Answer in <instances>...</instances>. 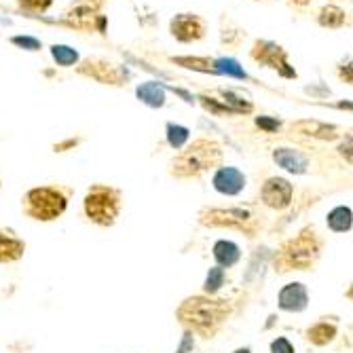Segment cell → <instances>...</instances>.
I'll list each match as a JSON object with an SVG mask.
<instances>
[{"label": "cell", "instance_id": "obj_1", "mask_svg": "<svg viewBox=\"0 0 353 353\" xmlns=\"http://www.w3.org/2000/svg\"><path fill=\"white\" fill-rule=\"evenodd\" d=\"M178 322L188 330L201 336H214L220 326L227 322L231 315V305L224 299H210V296H190L186 299L178 311Z\"/></svg>", "mask_w": 353, "mask_h": 353}, {"label": "cell", "instance_id": "obj_2", "mask_svg": "<svg viewBox=\"0 0 353 353\" xmlns=\"http://www.w3.org/2000/svg\"><path fill=\"white\" fill-rule=\"evenodd\" d=\"M220 163H222V146L212 138H197L172 159L170 174L180 180L197 178L210 170H216Z\"/></svg>", "mask_w": 353, "mask_h": 353}, {"label": "cell", "instance_id": "obj_3", "mask_svg": "<svg viewBox=\"0 0 353 353\" xmlns=\"http://www.w3.org/2000/svg\"><path fill=\"white\" fill-rule=\"evenodd\" d=\"M322 252V241H319L315 229H303L296 237L285 241L273 259L277 273L288 271H307L311 269Z\"/></svg>", "mask_w": 353, "mask_h": 353}, {"label": "cell", "instance_id": "obj_4", "mask_svg": "<svg viewBox=\"0 0 353 353\" xmlns=\"http://www.w3.org/2000/svg\"><path fill=\"white\" fill-rule=\"evenodd\" d=\"M121 212V192L108 184H93L85 195V214L100 227H110Z\"/></svg>", "mask_w": 353, "mask_h": 353}, {"label": "cell", "instance_id": "obj_5", "mask_svg": "<svg viewBox=\"0 0 353 353\" xmlns=\"http://www.w3.org/2000/svg\"><path fill=\"white\" fill-rule=\"evenodd\" d=\"M26 214L34 220H55L68 208V197L55 186H37L26 192Z\"/></svg>", "mask_w": 353, "mask_h": 353}, {"label": "cell", "instance_id": "obj_6", "mask_svg": "<svg viewBox=\"0 0 353 353\" xmlns=\"http://www.w3.org/2000/svg\"><path fill=\"white\" fill-rule=\"evenodd\" d=\"M199 222L205 227H227V229H237L243 231L248 237H254L256 231L261 229V220L250 208H229V210H203L199 214Z\"/></svg>", "mask_w": 353, "mask_h": 353}, {"label": "cell", "instance_id": "obj_7", "mask_svg": "<svg viewBox=\"0 0 353 353\" xmlns=\"http://www.w3.org/2000/svg\"><path fill=\"white\" fill-rule=\"evenodd\" d=\"M250 57L259 63V66H265V68L279 72L283 79H296L299 77L296 70L290 66V61H288V51L273 41H265V39L254 41V45L250 49Z\"/></svg>", "mask_w": 353, "mask_h": 353}, {"label": "cell", "instance_id": "obj_8", "mask_svg": "<svg viewBox=\"0 0 353 353\" xmlns=\"http://www.w3.org/2000/svg\"><path fill=\"white\" fill-rule=\"evenodd\" d=\"M77 74L91 79L100 85H110V87H123L127 83V74L123 68H119L114 61H108L104 57H87L81 59L74 66Z\"/></svg>", "mask_w": 353, "mask_h": 353}, {"label": "cell", "instance_id": "obj_9", "mask_svg": "<svg viewBox=\"0 0 353 353\" xmlns=\"http://www.w3.org/2000/svg\"><path fill=\"white\" fill-rule=\"evenodd\" d=\"M170 34L178 43H199L208 37V23L197 13H178L170 21Z\"/></svg>", "mask_w": 353, "mask_h": 353}, {"label": "cell", "instance_id": "obj_10", "mask_svg": "<svg viewBox=\"0 0 353 353\" xmlns=\"http://www.w3.org/2000/svg\"><path fill=\"white\" fill-rule=\"evenodd\" d=\"M292 195H294V188L292 184L288 182L285 178H269L263 188H261V199L267 208L273 210H285L288 205L292 203Z\"/></svg>", "mask_w": 353, "mask_h": 353}, {"label": "cell", "instance_id": "obj_11", "mask_svg": "<svg viewBox=\"0 0 353 353\" xmlns=\"http://www.w3.org/2000/svg\"><path fill=\"white\" fill-rule=\"evenodd\" d=\"M104 3L106 0H74V3L68 5V9L63 11V15L72 19V26L89 30L93 28V21L100 17Z\"/></svg>", "mask_w": 353, "mask_h": 353}, {"label": "cell", "instance_id": "obj_12", "mask_svg": "<svg viewBox=\"0 0 353 353\" xmlns=\"http://www.w3.org/2000/svg\"><path fill=\"white\" fill-rule=\"evenodd\" d=\"M290 130L299 136L305 138H313V140H322V142H332L341 136V130L336 125L330 123H322V121H315V119H301L294 121L290 125Z\"/></svg>", "mask_w": 353, "mask_h": 353}, {"label": "cell", "instance_id": "obj_13", "mask_svg": "<svg viewBox=\"0 0 353 353\" xmlns=\"http://www.w3.org/2000/svg\"><path fill=\"white\" fill-rule=\"evenodd\" d=\"M212 184L222 195H239L245 188V176L237 168H220L214 174Z\"/></svg>", "mask_w": 353, "mask_h": 353}, {"label": "cell", "instance_id": "obj_14", "mask_svg": "<svg viewBox=\"0 0 353 353\" xmlns=\"http://www.w3.org/2000/svg\"><path fill=\"white\" fill-rule=\"evenodd\" d=\"M273 161L290 174H305L309 168V159L301 150L294 148H275L273 150Z\"/></svg>", "mask_w": 353, "mask_h": 353}, {"label": "cell", "instance_id": "obj_15", "mask_svg": "<svg viewBox=\"0 0 353 353\" xmlns=\"http://www.w3.org/2000/svg\"><path fill=\"white\" fill-rule=\"evenodd\" d=\"M309 303L307 288L303 283H288L279 292V307L283 311H303Z\"/></svg>", "mask_w": 353, "mask_h": 353}, {"label": "cell", "instance_id": "obj_16", "mask_svg": "<svg viewBox=\"0 0 353 353\" xmlns=\"http://www.w3.org/2000/svg\"><path fill=\"white\" fill-rule=\"evenodd\" d=\"M172 63L186 70H195V72H205V74H218L216 70V59L205 57V55H172Z\"/></svg>", "mask_w": 353, "mask_h": 353}, {"label": "cell", "instance_id": "obj_17", "mask_svg": "<svg viewBox=\"0 0 353 353\" xmlns=\"http://www.w3.org/2000/svg\"><path fill=\"white\" fill-rule=\"evenodd\" d=\"M347 13H345V9H341V7H336V5H332V3H328V5H324L322 9L317 11V23L322 26V28H328V30H339V28H343L345 23H347Z\"/></svg>", "mask_w": 353, "mask_h": 353}, {"label": "cell", "instance_id": "obj_18", "mask_svg": "<svg viewBox=\"0 0 353 353\" xmlns=\"http://www.w3.org/2000/svg\"><path fill=\"white\" fill-rule=\"evenodd\" d=\"M26 252V243L15 239V237H9L0 231V263H11V261H17L21 259Z\"/></svg>", "mask_w": 353, "mask_h": 353}, {"label": "cell", "instance_id": "obj_19", "mask_svg": "<svg viewBox=\"0 0 353 353\" xmlns=\"http://www.w3.org/2000/svg\"><path fill=\"white\" fill-rule=\"evenodd\" d=\"M136 93H138L140 102H144L152 108H161L165 104V91H163V87H159V83H152V81L142 83Z\"/></svg>", "mask_w": 353, "mask_h": 353}, {"label": "cell", "instance_id": "obj_20", "mask_svg": "<svg viewBox=\"0 0 353 353\" xmlns=\"http://www.w3.org/2000/svg\"><path fill=\"white\" fill-rule=\"evenodd\" d=\"M239 248L233 241H218L214 245V259L220 267H233L239 261Z\"/></svg>", "mask_w": 353, "mask_h": 353}, {"label": "cell", "instance_id": "obj_21", "mask_svg": "<svg viewBox=\"0 0 353 353\" xmlns=\"http://www.w3.org/2000/svg\"><path fill=\"white\" fill-rule=\"evenodd\" d=\"M51 57L55 59V63H57V66H61V68H74L77 63L81 61L79 51L68 47V45H53L51 47Z\"/></svg>", "mask_w": 353, "mask_h": 353}, {"label": "cell", "instance_id": "obj_22", "mask_svg": "<svg viewBox=\"0 0 353 353\" xmlns=\"http://www.w3.org/2000/svg\"><path fill=\"white\" fill-rule=\"evenodd\" d=\"M334 336H336V326L328 322H319L307 330V339L313 345H328Z\"/></svg>", "mask_w": 353, "mask_h": 353}, {"label": "cell", "instance_id": "obj_23", "mask_svg": "<svg viewBox=\"0 0 353 353\" xmlns=\"http://www.w3.org/2000/svg\"><path fill=\"white\" fill-rule=\"evenodd\" d=\"M328 227L334 233H347V231H351V210L345 208V205L334 208L328 214Z\"/></svg>", "mask_w": 353, "mask_h": 353}, {"label": "cell", "instance_id": "obj_24", "mask_svg": "<svg viewBox=\"0 0 353 353\" xmlns=\"http://www.w3.org/2000/svg\"><path fill=\"white\" fill-rule=\"evenodd\" d=\"M199 102H201V106L210 112V114H216V117H224V114H235L227 104H224L220 98H216V95H212V93H201L199 98H197Z\"/></svg>", "mask_w": 353, "mask_h": 353}, {"label": "cell", "instance_id": "obj_25", "mask_svg": "<svg viewBox=\"0 0 353 353\" xmlns=\"http://www.w3.org/2000/svg\"><path fill=\"white\" fill-rule=\"evenodd\" d=\"M17 9L30 15H43L53 7V0H15Z\"/></svg>", "mask_w": 353, "mask_h": 353}, {"label": "cell", "instance_id": "obj_26", "mask_svg": "<svg viewBox=\"0 0 353 353\" xmlns=\"http://www.w3.org/2000/svg\"><path fill=\"white\" fill-rule=\"evenodd\" d=\"M188 130L184 125H176V123H168V142L172 148H182L188 140Z\"/></svg>", "mask_w": 353, "mask_h": 353}, {"label": "cell", "instance_id": "obj_27", "mask_svg": "<svg viewBox=\"0 0 353 353\" xmlns=\"http://www.w3.org/2000/svg\"><path fill=\"white\" fill-rule=\"evenodd\" d=\"M224 285V269L222 267H214V269H210V273H208V277H205V292L208 294H216L220 288Z\"/></svg>", "mask_w": 353, "mask_h": 353}, {"label": "cell", "instance_id": "obj_28", "mask_svg": "<svg viewBox=\"0 0 353 353\" xmlns=\"http://www.w3.org/2000/svg\"><path fill=\"white\" fill-rule=\"evenodd\" d=\"M216 70H218V74H233L237 79L248 77L243 72V68H239V63L235 59H216Z\"/></svg>", "mask_w": 353, "mask_h": 353}, {"label": "cell", "instance_id": "obj_29", "mask_svg": "<svg viewBox=\"0 0 353 353\" xmlns=\"http://www.w3.org/2000/svg\"><path fill=\"white\" fill-rule=\"evenodd\" d=\"M9 43L15 45V47H19V49H26V51H41L43 49L41 41L34 39V37H11Z\"/></svg>", "mask_w": 353, "mask_h": 353}, {"label": "cell", "instance_id": "obj_30", "mask_svg": "<svg viewBox=\"0 0 353 353\" xmlns=\"http://www.w3.org/2000/svg\"><path fill=\"white\" fill-rule=\"evenodd\" d=\"M256 125H259L261 130L267 132V134H275L281 127V123L277 119H273V117H256Z\"/></svg>", "mask_w": 353, "mask_h": 353}, {"label": "cell", "instance_id": "obj_31", "mask_svg": "<svg viewBox=\"0 0 353 353\" xmlns=\"http://www.w3.org/2000/svg\"><path fill=\"white\" fill-rule=\"evenodd\" d=\"M271 353H294V347L290 345V341L281 336L271 343Z\"/></svg>", "mask_w": 353, "mask_h": 353}, {"label": "cell", "instance_id": "obj_32", "mask_svg": "<svg viewBox=\"0 0 353 353\" xmlns=\"http://www.w3.org/2000/svg\"><path fill=\"white\" fill-rule=\"evenodd\" d=\"M81 138H68V140H63V142H57L53 144V150L55 152H66V150H72L74 146H79Z\"/></svg>", "mask_w": 353, "mask_h": 353}, {"label": "cell", "instance_id": "obj_33", "mask_svg": "<svg viewBox=\"0 0 353 353\" xmlns=\"http://www.w3.org/2000/svg\"><path fill=\"white\" fill-rule=\"evenodd\" d=\"M339 79L345 85H351L353 83V77H351V59H347V63H341V66H339Z\"/></svg>", "mask_w": 353, "mask_h": 353}, {"label": "cell", "instance_id": "obj_34", "mask_svg": "<svg viewBox=\"0 0 353 353\" xmlns=\"http://www.w3.org/2000/svg\"><path fill=\"white\" fill-rule=\"evenodd\" d=\"M339 152L347 159V163H351V136H347V142L339 146Z\"/></svg>", "mask_w": 353, "mask_h": 353}, {"label": "cell", "instance_id": "obj_35", "mask_svg": "<svg viewBox=\"0 0 353 353\" xmlns=\"http://www.w3.org/2000/svg\"><path fill=\"white\" fill-rule=\"evenodd\" d=\"M188 349H192V336H190V332H186V334H184V341H182V345H180L178 353H186Z\"/></svg>", "mask_w": 353, "mask_h": 353}, {"label": "cell", "instance_id": "obj_36", "mask_svg": "<svg viewBox=\"0 0 353 353\" xmlns=\"http://www.w3.org/2000/svg\"><path fill=\"white\" fill-rule=\"evenodd\" d=\"M313 3V0H288V5L294 7V9H305Z\"/></svg>", "mask_w": 353, "mask_h": 353}, {"label": "cell", "instance_id": "obj_37", "mask_svg": "<svg viewBox=\"0 0 353 353\" xmlns=\"http://www.w3.org/2000/svg\"><path fill=\"white\" fill-rule=\"evenodd\" d=\"M233 353H250V349H237V351H233Z\"/></svg>", "mask_w": 353, "mask_h": 353}]
</instances>
